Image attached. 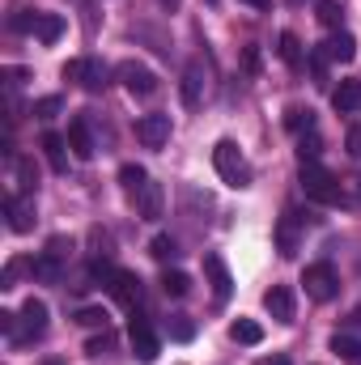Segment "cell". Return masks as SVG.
I'll use <instances>...</instances> for the list:
<instances>
[{
	"label": "cell",
	"instance_id": "obj_1",
	"mask_svg": "<svg viewBox=\"0 0 361 365\" xmlns=\"http://www.w3.org/2000/svg\"><path fill=\"white\" fill-rule=\"evenodd\" d=\"M298 182H302L306 200H315V204H340V200H345V187H340V179H336L332 170H323L319 162H302Z\"/></svg>",
	"mask_w": 361,
	"mask_h": 365
},
{
	"label": "cell",
	"instance_id": "obj_2",
	"mask_svg": "<svg viewBox=\"0 0 361 365\" xmlns=\"http://www.w3.org/2000/svg\"><path fill=\"white\" fill-rule=\"evenodd\" d=\"M213 170L230 187H251V162L243 158V149L234 140H217L213 145Z\"/></svg>",
	"mask_w": 361,
	"mask_h": 365
},
{
	"label": "cell",
	"instance_id": "obj_3",
	"mask_svg": "<svg viewBox=\"0 0 361 365\" xmlns=\"http://www.w3.org/2000/svg\"><path fill=\"white\" fill-rule=\"evenodd\" d=\"M302 284H306V297L310 302H332L340 293V280H336V268L332 264H306Z\"/></svg>",
	"mask_w": 361,
	"mask_h": 365
},
{
	"label": "cell",
	"instance_id": "obj_4",
	"mask_svg": "<svg viewBox=\"0 0 361 365\" xmlns=\"http://www.w3.org/2000/svg\"><path fill=\"white\" fill-rule=\"evenodd\" d=\"M106 64L102 60H90V56H81V60H68L64 64V81H77L81 90H90V93H98L102 86H106Z\"/></svg>",
	"mask_w": 361,
	"mask_h": 365
},
{
	"label": "cell",
	"instance_id": "obj_5",
	"mask_svg": "<svg viewBox=\"0 0 361 365\" xmlns=\"http://www.w3.org/2000/svg\"><path fill=\"white\" fill-rule=\"evenodd\" d=\"M204 93H208V64H204V60H191V64L183 68V81H179L183 106L195 110V106L204 102Z\"/></svg>",
	"mask_w": 361,
	"mask_h": 365
},
{
	"label": "cell",
	"instance_id": "obj_6",
	"mask_svg": "<svg viewBox=\"0 0 361 365\" xmlns=\"http://www.w3.org/2000/svg\"><path fill=\"white\" fill-rule=\"evenodd\" d=\"M106 289H111V297H115L123 310H132V314H136L141 302H145V289H141V276L136 272H119V268H115L111 280H106Z\"/></svg>",
	"mask_w": 361,
	"mask_h": 365
},
{
	"label": "cell",
	"instance_id": "obj_7",
	"mask_svg": "<svg viewBox=\"0 0 361 365\" xmlns=\"http://www.w3.org/2000/svg\"><path fill=\"white\" fill-rule=\"evenodd\" d=\"M128 340H132V357L141 365H153L158 361V353H162V344H158V336H153V327L141 319V314H132V327H128Z\"/></svg>",
	"mask_w": 361,
	"mask_h": 365
},
{
	"label": "cell",
	"instance_id": "obj_8",
	"mask_svg": "<svg viewBox=\"0 0 361 365\" xmlns=\"http://www.w3.org/2000/svg\"><path fill=\"white\" fill-rule=\"evenodd\" d=\"M115 77H119V86L132 93V98H149V93L158 90V77H153L145 64H136V60H123V64L115 68Z\"/></svg>",
	"mask_w": 361,
	"mask_h": 365
},
{
	"label": "cell",
	"instance_id": "obj_9",
	"mask_svg": "<svg viewBox=\"0 0 361 365\" xmlns=\"http://www.w3.org/2000/svg\"><path fill=\"white\" fill-rule=\"evenodd\" d=\"M4 217H9V230H13V234H30V230H34V195H30V191L9 195V200H4Z\"/></svg>",
	"mask_w": 361,
	"mask_h": 365
},
{
	"label": "cell",
	"instance_id": "obj_10",
	"mask_svg": "<svg viewBox=\"0 0 361 365\" xmlns=\"http://www.w3.org/2000/svg\"><path fill=\"white\" fill-rule=\"evenodd\" d=\"M136 140L145 149H162L171 140V115H145V119H136Z\"/></svg>",
	"mask_w": 361,
	"mask_h": 365
},
{
	"label": "cell",
	"instance_id": "obj_11",
	"mask_svg": "<svg viewBox=\"0 0 361 365\" xmlns=\"http://www.w3.org/2000/svg\"><path fill=\"white\" fill-rule=\"evenodd\" d=\"M47 331V302H39V297H26V306H21V336H17V344H26V340H39Z\"/></svg>",
	"mask_w": 361,
	"mask_h": 365
},
{
	"label": "cell",
	"instance_id": "obj_12",
	"mask_svg": "<svg viewBox=\"0 0 361 365\" xmlns=\"http://www.w3.org/2000/svg\"><path fill=\"white\" fill-rule=\"evenodd\" d=\"M298 247H302L298 212H285V217L276 221V251H280V259H293V255H298Z\"/></svg>",
	"mask_w": 361,
	"mask_h": 365
},
{
	"label": "cell",
	"instance_id": "obj_13",
	"mask_svg": "<svg viewBox=\"0 0 361 365\" xmlns=\"http://www.w3.org/2000/svg\"><path fill=\"white\" fill-rule=\"evenodd\" d=\"M68 149H73V158H81V162H90L93 153H98L93 132H90V119H86V115H77V119L68 123Z\"/></svg>",
	"mask_w": 361,
	"mask_h": 365
},
{
	"label": "cell",
	"instance_id": "obj_14",
	"mask_svg": "<svg viewBox=\"0 0 361 365\" xmlns=\"http://www.w3.org/2000/svg\"><path fill=\"white\" fill-rule=\"evenodd\" d=\"M204 272L213 280V297L217 302H230V293H234V276L225 268V259L221 255H204Z\"/></svg>",
	"mask_w": 361,
	"mask_h": 365
},
{
	"label": "cell",
	"instance_id": "obj_15",
	"mask_svg": "<svg viewBox=\"0 0 361 365\" xmlns=\"http://www.w3.org/2000/svg\"><path fill=\"white\" fill-rule=\"evenodd\" d=\"M39 149H43V158H47V166L56 170V175H64L68 170V140L64 136H56V132H43V140H39Z\"/></svg>",
	"mask_w": 361,
	"mask_h": 365
},
{
	"label": "cell",
	"instance_id": "obj_16",
	"mask_svg": "<svg viewBox=\"0 0 361 365\" xmlns=\"http://www.w3.org/2000/svg\"><path fill=\"white\" fill-rule=\"evenodd\" d=\"M264 306H268V314L276 323H293V293L285 284H272L268 293H264Z\"/></svg>",
	"mask_w": 361,
	"mask_h": 365
},
{
	"label": "cell",
	"instance_id": "obj_17",
	"mask_svg": "<svg viewBox=\"0 0 361 365\" xmlns=\"http://www.w3.org/2000/svg\"><path fill=\"white\" fill-rule=\"evenodd\" d=\"M332 106L340 110V115H357L361 110V81H340V90H332Z\"/></svg>",
	"mask_w": 361,
	"mask_h": 365
},
{
	"label": "cell",
	"instance_id": "obj_18",
	"mask_svg": "<svg viewBox=\"0 0 361 365\" xmlns=\"http://www.w3.org/2000/svg\"><path fill=\"white\" fill-rule=\"evenodd\" d=\"M323 56L336 60V64H349V60L357 56V38H353V34H332V38L323 43Z\"/></svg>",
	"mask_w": 361,
	"mask_h": 365
},
{
	"label": "cell",
	"instance_id": "obj_19",
	"mask_svg": "<svg viewBox=\"0 0 361 365\" xmlns=\"http://www.w3.org/2000/svg\"><path fill=\"white\" fill-rule=\"evenodd\" d=\"M136 208H141L145 221H158L162 217V187L158 182H145V191L136 195Z\"/></svg>",
	"mask_w": 361,
	"mask_h": 365
},
{
	"label": "cell",
	"instance_id": "obj_20",
	"mask_svg": "<svg viewBox=\"0 0 361 365\" xmlns=\"http://www.w3.org/2000/svg\"><path fill=\"white\" fill-rule=\"evenodd\" d=\"M64 34V17L60 13H39V21H34V38L39 43H56Z\"/></svg>",
	"mask_w": 361,
	"mask_h": 365
},
{
	"label": "cell",
	"instance_id": "obj_21",
	"mask_svg": "<svg viewBox=\"0 0 361 365\" xmlns=\"http://www.w3.org/2000/svg\"><path fill=\"white\" fill-rule=\"evenodd\" d=\"M230 336H234V344H247V349H255V344L264 340V327H260L255 319H238V323L230 327Z\"/></svg>",
	"mask_w": 361,
	"mask_h": 365
},
{
	"label": "cell",
	"instance_id": "obj_22",
	"mask_svg": "<svg viewBox=\"0 0 361 365\" xmlns=\"http://www.w3.org/2000/svg\"><path fill=\"white\" fill-rule=\"evenodd\" d=\"M30 272L39 276V280H47V284H56V280L64 276V264H60L56 255H47V251H43V255H39V259L30 264Z\"/></svg>",
	"mask_w": 361,
	"mask_h": 365
},
{
	"label": "cell",
	"instance_id": "obj_23",
	"mask_svg": "<svg viewBox=\"0 0 361 365\" xmlns=\"http://www.w3.org/2000/svg\"><path fill=\"white\" fill-rule=\"evenodd\" d=\"M9 166H13V175H17V182H21V191H30V195H34V182H39V175H34V162H30V158L9 153Z\"/></svg>",
	"mask_w": 361,
	"mask_h": 365
},
{
	"label": "cell",
	"instance_id": "obj_24",
	"mask_svg": "<svg viewBox=\"0 0 361 365\" xmlns=\"http://www.w3.org/2000/svg\"><path fill=\"white\" fill-rule=\"evenodd\" d=\"M276 43H280V47H276V51H280V60H285L289 68H302V43H298V34H293V30H285Z\"/></svg>",
	"mask_w": 361,
	"mask_h": 365
},
{
	"label": "cell",
	"instance_id": "obj_25",
	"mask_svg": "<svg viewBox=\"0 0 361 365\" xmlns=\"http://www.w3.org/2000/svg\"><path fill=\"white\" fill-rule=\"evenodd\" d=\"M119 182H123V191H128V195L136 200V195L145 191V182H149V175H145L141 166H132V162H128V166H119Z\"/></svg>",
	"mask_w": 361,
	"mask_h": 365
},
{
	"label": "cell",
	"instance_id": "obj_26",
	"mask_svg": "<svg viewBox=\"0 0 361 365\" xmlns=\"http://www.w3.org/2000/svg\"><path fill=\"white\" fill-rule=\"evenodd\" d=\"M187 289H191V276L187 272H171V268L162 272V293L166 297H187Z\"/></svg>",
	"mask_w": 361,
	"mask_h": 365
},
{
	"label": "cell",
	"instance_id": "obj_27",
	"mask_svg": "<svg viewBox=\"0 0 361 365\" xmlns=\"http://www.w3.org/2000/svg\"><path fill=\"white\" fill-rule=\"evenodd\" d=\"M285 128H289L293 136H302V132H315V119H310V110L289 106V110H285Z\"/></svg>",
	"mask_w": 361,
	"mask_h": 365
},
{
	"label": "cell",
	"instance_id": "obj_28",
	"mask_svg": "<svg viewBox=\"0 0 361 365\" xmlns=\"http://www.w3.org/2000/svg\"><path fill=\"white\" fill-rule=\"evenodd\" d=\"M149 255H153V259H158V264H171V259H175V255H179V242H175V238H171V234H158V238H153V242H149Z\"/></svg>",
	"mask_w": 361,
	"mask_h": 365
},
{
	"label": "cell",
	"instance_id": "obj_29",
	"mask_svg": "<svg viewBox=\"0 0 361 365\" xmlns=\"http://www.w3.org/2000/svg\"><path fill=\"white\" fill-rule=\"evenodd\" d=\"M315 17H319L327 30H336L340 17H345V13H340V0H315Z\"/></svg>",
	"mask_w": 361,
	"mask_h": 365
},
{
	"label": "cell",
	"instance_id": "obj_30",
	"mask_svg": "<svg viewBox=\"0 0 361 365\" xmlns=\"http://www.w3.org/2000/svg\"><path fill=\"white\" fill-rule=\"evenodd\" d=\"M166 331H171V340H179V344H187V340L195 336V323H191L187 314H171V319H166Z\"/></svg>",
	"mask_w": 361,
	"mask_h": 365
},
{
	"label": "cell",
	"instance_id": "obj_31",
	"mask_svg": "<svg viewBox=\"0 0 361 365\" xmlns=\"http://www.w3.org/2000/svg\"><path fill=\"white\" fill-rule=\"evenodd\" d=\"M332 353H340L349 365L361 361V340H353V336H332Z\"/></svg>",
	"mask_w": 361,
	"mask_h": 365
},
{
	"label": "cell",
	"instance_id": "obj_32",
	"mask_svg": "<svg viewBox=\"0 0 361 365\" xmlns=\"http://www.w3.org/2000/svg\"><path fill=\"white\" fill-rule=\"evenodd\" d=\"M60 110H64V98H60V93H47V98H39V102H34V115H39L43 123H47V119H56Z\"/></svg>",
	"mask_w": 361,
	"mask_h": 365
},
{
	"label": "cell",
	"instance_id": "obj_33",
	"mask_svg": "<svg viewBox=\"0 0 361 365\" xmlns=\"http://www.w3.org/2000/svg\"><path fill=\"white\" fill-rule=\"evenodd\" d=\"M77 323L81 327H106V310L102 306H81L77 310Z\"/></svg>",
	"mask_w": 361,
	"mask_h": 365
},
{
	"label": "cell",
	"instance_id": "obj_34",
	"mask_svg": "<svg viewBox=\"0 0 361 365\" xmlns=\"http://www.w3.org/2000/svg\"><path fill=\"white\" fill-rule=\"evenodd\" d=\"M30 264H34V259H13V264L4 268V276H0V289H13V284H17V276L26 272Z\"/></svg>",
	"mask_w": 361,
	"mask_h": 365
},
{
	"label": "cell",
	"instance_id": "obj_35",
	"mask_svg": "<svg viewBox=\"0 0 361 365\" xmlns=\"http://www.w3.org/2000/svg\"><path fill=\"white\" fill-rule=\"evenodd\" d=\"M111 349H115V336H111L106 327H102V336H93L90 344H86V353H90V357H102V353H111Z\"/></svg>",
	"mask_w": 361,
	"mask_h": 365
},
{
	"label": "cell",
	"instance_id": "obj_36",
	"mask_svg": "<svg viewBox=\"0 0 361 365\" xmlns=\"http://www.w3.org/2000/svg\"><path fill=\"white\" fill-rule=\"evenodd\" d=\"M298 153H302V162H319V136H315V132L302 136V149H298Z\"/></svg>",
	"mask_w": 361,
	"mask_h": 365
},
{
	"label": "cell",
	"instance_id": "obj_37",
	"mask_svg": "<svg viewBox=\"0 0 361 365\" xmlns=\"http://www.w3.org/2000/svg\"><path fill=\"white\" fill-rule=\"evenodd\" d=\"M47 255H56V259L64 264V259L73 255V242H68V238H51V242H47Z\"/></svg>",
	"mask_w": 361,
	"mask_h": 365
},
{
	"label": "cell",
	"instance_id": "obj_38",
	"mask_svg": "<svg viewBox=\"0 0 361 365\" xmlns=\"http://www.w3.org/2000/svg\"><path fill=\"white\" fill-rule=\"evenodd\" d=\"M345 149H349V158H361V123H353V128H349Z\"/></svg>",
	"mask_w": 361,
	"mask_h": 365
},
{
	"label": "cell",
	"instance_id": "obj_39",
	"mask_svg": "<svg viewBox=\"0 0 361 365\" xmlns=\"http://www.w3.org/2000/svg\"><path fill=\"white\" fill-rule=\"evenodd\" d=\"M26 77H30L26 68H4V90L13 93V90H17V86H21V81H26Z\"/></svg>",
	"mask_w": 361,
	"mask_h": 365
},
{
	"label": "cell",
	"instance_id": "obj_40",
	"mask_svg": "<svg viewBox=\"0 0 361 365\" xmlns=\"http://www.w3.org/2000/svg\"><path fill=\"white\" fill-rule=\"evenodd\" d=\"M260 68V51L255 47H247V73H255Z\"/></svg>",
	"mask_w": 361,
	"mask_h": 365
},
{
	"label": "cell",
	"instance_id": "obj_41",
	"mask_svg": "<svg viewBox=\"0 0 361 365\" xmlns=\"http://www.w3.org/2000/svg\"><path fill=\"white\" fill-rule=\"evenodd\" d=\"M158 4H162V9H166V13H175V9H179L183 0H158Z\"/></svg>",
	"mask_w": 361,
	"mask_h": 365
},
{
	"label": "cell",
	"instance_id": "obj_42",
	"mask_svg": "<svg viewBox=\"0 0 361 365\" xmlns=\"http://www.w3.org/2000/svg\"><path fill=\"white\" fill-rule=\"evenodd\" d=\"M243 4H251V9H268L272 0H243Z\"/></svg>",
	"mask_w": 361,
	"mask_h": 365
},
{
	"label": "cell",
	"instance_id": "obj_43",
	"mask_svg": "<svg viewBox=\"0 0 361 365\" xmlns=\"http://www.w3.org/2000/svg\"><path fill=\"white\" fill-rule=\"evenodd\" d=\"M264 365H285V361H280V357H276V361H264Z\"/></svg>",
	"mask_w": 361,
	"mask_h": 365
},
{
	"label": "cell",
	"instance_id": "obj_44",
	"mask_svg": "<svg viewBox=\"0 0 361 365\" xmlns=\"http://www.w3.org/2000/svg\"><path fill=\"white\" fill-rule=\"evenodd\" d=\"M357 195H361V179H357Z\"/></svg>",
	"mask_w": 361,
	"mask_h": 365
},
{
	"label": "cell",
	"instance_id": "obj_45",
	"mask_svg": "<svg viewBox=\"0 0 361 365\" xmlns=\"http://www.w3.org/2000/svg\"><path fill=\"white\" fill-rule=\"evenodd\" d=\"M293 4H302V0H293Z\"/></svg>",
	"mask_w": 361,
	"mask_h": 365
},
{
	"label": "cell",
	"instance_id": "obj_46",
	"mask_svg": "<svg viewBox=\"0 0 361 365\" xmlns=\"http://www.w3.org/2000/svg\"><path fill=\"white\" fill-rule=\"evenodd\" d=\"M357 365H361V361H357Z\"/></svg>",
	"mask_w": 361,
	"mask_h": 365
}]
</instances>
